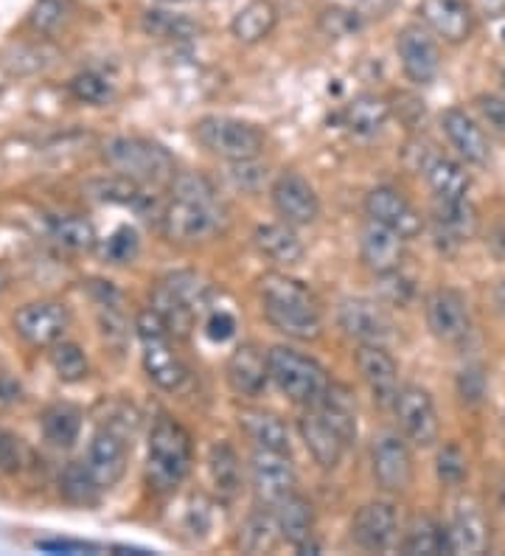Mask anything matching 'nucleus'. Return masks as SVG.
<instances>
[{"label": "nucleus", "mask_w": 505, "mask_h": 556, "mask_svg": "<svg viewBox=\"0 0 505 556\" xmlns=\"http://www.w3.org/2000/svg\"><path fill=\"white\" fill-rule=\"evenodd\" d=\"M262 313L276 332L292 340H317L324 334V315L317 299L298 278L267 273L258 281Z\"/></svg>", "instance_id": "obj_1"}, {"label": "nucleus", "mask_w": 505, "mask_h": 556, "mask_svg": "<svg viewBox=\"0 0 505 556\" xmlns=\"http://www.w3.org/2000/svg\"><path fill=\"white\" fill-rule=\"evenodd\" d=\"M211 295H214V290L205 278L191 270H177L155 287L152 309L161 315L168 332L186 338L194 329L197 320L211 313Z\"/></svg>", "instance_id": "obj_2"}, {"label": "nucleus", "mask_w": 505, "mask_h": 556, "mask_svg": "<svg viewBox=\"0 0 505 556\" xmlns=\"http://www.w3.org/2000/svg\"><path fill=\"white\" fill-rule=\"evenodd\" d=\"M194 450H191V435L177 425L175 419L161 416L155 428L149 433V455H147V481L149 486L168 495L175 492L186 476L191 472Z\"/></svg>", "instance_id": "obj_3"}, {"label": "nucleus", "mask_w": 505, "mask_h": 556, "mask_svg": "<svg viewBox=\"0 0 505 556\" xmlns=\"http://www.w3.org/2000/svg\"><path fill=\"white\" fill-rule=\"evenodd\" d=\"M104 161L122 177L141 186L172 184L177 175L175 157L157 141L138 136H115L104 143Z\"/></svg>", "instance_id": "obj_4"}, {"label": "nucleus", "mask_w": 505, "mask_h": 556, "mask_svg": "<svg viewBox=\"0 0 505 556\" xmlns=\"http://www.w3.org/2000/svg\"><path fill=\"white\" fill-rule=\"evenodd\" d=\"M269 380L276 382L283 396H290L295 405H317L329 391V374L310 354L292 346H273L267 352Z\"/></svg>", "instance_id": "obj_5"}, {"label": "nucleus", "mask_w": 505, "mask_h": 556, "mask_svg": "<svg viewBox=\"0 0 505 556\" xmlns=\"http://www.w3.org/2000/svg\"><path fill=\"white\" fill-rule=\"evenodd\" d=\"M138 340H141L143 368L149 380L168 394L180 391L189 382V368L172 346V332L155 309H147L138 318Z\"/></svg>", "instance_id": "obj_6"}, {"label": "nucleus", "mask_w": 505, "mask_h": 556, "mask_svg": "<svg viewBox=\"0 0 505 556\" xmlns=\"http://www.w3.org/2000/svg\"><path fill=\"white\" fill-rule=\"evenodd\" d=\"M225 223V208L216 198H175L161 214L163 237L177 244L205 242L219 233Z\"/></svg>", "instance_id": "obj_7"}, {"label": "nucleus", "mask_w": 505, "mask_h": 556, "mask_svg": "<svg viewBox=\"0 0 505 556\" xmlns=\"http://www.w3.org/2000/svg\"><path fill=\"white\" fill-rule=\"evenodd\" d=\"M194 136L211 155L223 157V161L230 163L258 157L264 150V141H267L256 124L230 116L200 118L194 127Z\"/></svg>", "instance_id": "obj_8"}, {"label": "nucleus", "mask_w": 505, "mask_h": 556, "mask_svg": "<svg viewBox=\"0 0 505 556\" xmlns=\"http://www.w3.org/2000/svg\"><path fill=\"white\" fill-rule=\"evenodd\" d=\"M250 481H253V492H256L258 503L276 509L283 497H290L295 492L298 476L290 453L256 447V453L250 455Z\"/></svg>", "instance_id": "obj_9"}, {"label": "nucleus", "mask_w": 505, "mask_h": 556, "mask_svg": "<svg viewBox=\"0 0 505 556\" xmlns=\"http://www.w3.org/2000/svg\"><path fill=\"white\" fill-rule=\"evenodd\" d=\"M393 414H396L399 430H402L404 439L416 444V447H432L438 435H441L435 402H432V396L421 386L399 388Z\"/></svg>", "instance_id": "obj_10"}, {"label": "nucleus", "mask_w": 505, "mask_h": 556, "mask_svg": "<svg viewBox=\"0 0 505 556\" xmlns=\"http://www.w3.org/2000/svg\"><path fill=\"white\" fill-rule=\"evenodd\" d=\"M337 324L363 346H384L393 338V320L379 301L343 299L337 306Z\"/></svg>", "instance_id": "obj_11"}, {"label": "nucleus", "mask_w": 505, "mask_h": 556, "mask_svg": "<svg viewBox=\"0 0 505 556\" xmlns=\"http://www.w3.org/2000/svg\"><path fill=\"white\" fill-rule=\"evenodd\" d=\"M67 326H71V315L65 304H56V301H31L14 315V332L21 334L28 346L37 349H51L65 340Z\"/></svg>", "instance_id": "obj_12"}, {"label": "nucleus", "mask_w": 505, "mask_h": 556, "mask_svg": "<svg viewBox=\"0 0 505 556\" xmlns=\"http://www.w3.org/2000/svg\"><path fill=\"white\" fill-rule=\"evenodd\" d=\"M427 326H430L432 338L441 343H464L471 332V315L469 304L458 290L450 287H438L435 292L427 295L425 304Z\"/></svg>", "instance_id": "obj_13"}, {"label": "nucleus", "mask_w": 505, "mask_h": 556, "mask_svg": "<svg viewBox=\"0 0 505 556\" xmlns=\"http://www.w3.org/2000/svg\"><path fill=\"white\" fill-rule=\"evenodd\" d=\"M269 198H273V208H276L278 217L290 225H312L320 217V200H317V191L312 189V184L298 172H283L278 175V180L269 189Z\"/></svg>", "instance_id": "obj_14"}, {"label": "nucleus", "mask_w": 505, "mask_h": 556, "mask_svg": "<svg viewBox=\"0 0 505 556\" xmlns=\"http://www.w3.org/2000/svg\"><path fill=\"white\" fill-rule=\"evenodd\" d=\"M396 54L402 62L404 76L413 85H430L441 74V54L430 31L421 26H404L396 35Z\"/></svg>", "instance_id": "obj_15"}, {"label": "nucleus", "mask_w": 505, "mask_h": 556, "mask_svg": "<svg viewBox=\"0 0 505 556\" xmlns=\"http://www.w3.org/2000/svg\"><path fill=\"white\" fill-rule=\"evenodd\" d=\"M374 478L384 492H404L413 483V455L407 441L396 433H382L374 444Z\"/></svg>", "instance_id": "obj_16"}, {"label": "nucleus", "mask_w": 505, "mask_h": 556, "mask_svg": "<svg viewBox=\"0 0 505 556\" xmlns=\"http://www.w3.org/2000/svg\"><path fill=\"white\" fill-rule=\"evenodd\" d=\"M399 534V517L393 503L388 501H370L354 515L351 522V536L354 543L370 554H382L396 543Z\"/></svg>", "instance_id": "obj_17"}, {"label": "nucleus", "mask_w": 505, "mask_h": 556, "mask_svg": "<svg viewBox=\"0 0 505 556\" xmlns=\"http://www.w3.org/2000/svg\"><path fill=\"white\" fill-rule=\"evenodd\" d=\"M365 214L368 219L388 225L393 231L402 233L404 239H413L421 233V217L413 208V203L404 198L402 191L393 186H377L365 194Z\"/></svg>", "instance_id": "obj_18"}, {"label": "nucleus", "mask_w": 505, "mask_h": 556, "mask_svg": "<svg viewBox=\"0 0 505 556\" xmlns=\"http://www.w3.org/2000/svg\"><path fill=\"white\" fill-rule=\"evenodd\" d=\"M485 548H489V520H485L478 501L464 497V501H458L450 526H446V551L478 556Z\"/></svg>", "instance_id": "obj_19"}, {"label": "nucleus", "mask_w": 505, "mask_h": 556, "mask_svg": "<svg viewBox=\"0 0 505 556\" xmlns=\"http://www.w3.org/2000/svg\"><path fill=\"white\" fill-rule=\"evenodd\" d=\"M404 242L407 239L388 225L368 219L359 231V258L374 273H391L402 267Z\"/></svg>", "instance_id": "obj_20"}, {"label": "nucleus", "mask_w": 505, "mask_h": 556, "mask_svg": "<svg viewBox=\"0 0 505 556\" xmlns=\"http://www.w3.org/2000/svg\"><path fill=\"white\" fill-rule=\"evenodd\" d=\"M357 368L379 407H393L399 396V366L384 346H359Z\"/></svg>", "instance_id": "obj_21"}, {"label": "nucleus", "mask_w": 505, "mask_h": 556, "mask_svg": "<svg viewBox=\"0 0 505 556\" xmlns=\"http://www.w3.org/2000/svg\"><path fill=\"white\" fill-rule=\"evenodd\" d=\"M418 14L425 26L446 42H464L475 31V12L466 0H421Z\"/></svg>", "instance_id": "obj_22"}, {"label": "nucleus", "mask_w": 505, "mask_h": 556, "mask_svg": "<svg viewBox=\"0 0 505 556\" xmlns=\"http://www.w3.org/2000/svg\"><path fill=\"white\" fill-rule=\"evenodd\" d=\"M225 380L239 396H258L269 382L267 354L256 343H242L225 363Z\"/></svg>", "instance_id": "obj_23"}, {"label": "nucleus", "mask_w": 505, "mask_h": 556, "mask_svg": "<svg viewBox=\"0 0 505 556\" xmlns=\"http://www.w3.org/2000/svg\"><path fill=\"white\" fill-rule=\"evenodd\" d=\"M85 464H88V469L93 472L101 489H113L115 483L122 481L124 472H127V444L113 430H99L90 439Z\"/></svg>", "instance_id": "obj_24"}, {"label": "nucleus", "mask_w": 505, "mask_h": 556, "mask_svg": "<svg viewBox=\"0 0 505 556\" xmlns=\"http://www.w3.org/2000/svg\"><path fill=\"white\" fill-rule=\"evenodd\" d=\"M298 430H301V439H303V444H306V450H310L312 458H315L320 467L334 469L337 464H340V458H343V453L349 444L343 441V435L331 428V421L326 419V416L320 414L315 405H312L310 410L301 416V421H298Z\"/></svg>", "instance_id": "obj_25"}, {"label": "nucleus", "mask_w": 505, "mask_h": 556, "mask_svg": "<svg viewBox=\"0 0 505 556\" xmlns=\"http://www.w3.org/2000/svg\"><path fill=\"white\" fill-rule=\"evenodd\" d=\"M432 223H435V237L446 248H458V244L469 242L478 231V211L469 203V198L435 200Z\"/></svg>", "instance_id": "obj_26"}, {"label": "nucleus", "mask_w": 505, "mask_h": 556, "mask_svg": "<svg viewBox=\"0 0 505 556\" xmlns=\"http://www.w3.org/2000/svg\"><path fill=\"white\" fill-rule=\"evenodd\" d=\"M441 127H444V136L450 138L455 152H458L466 163H475V166H485V163H489V141H485L483 129L475 124V118H471L466 110H446L444 116H441Z\"/></svg>", "instance_id": "obj_27"}, {"label": "nucleus", "mask_w": 505, "mask_h": 556, "mask_svg": "<svg viewBox=\"0 0 505 556\" xmlns=\"http://www.w3.org/2000/svg\"><path fill=\"white\" fill-rule=\"evenodd\" d=\"M253 242H256L258 253L267 256L269 262H276V265H298L306 253L303 248L301 237H298L295 225L290 223H267L258 225L256 231H253Z\"/></svg>", "instance_id": "obj_28"}, {"label": "nucleus", "mask_w": 505, "mask_h": 556, "mask_svg": "<svg viewBox=\"0 0 505 556\" xmlns=\"http://www.w3.org/2000/svg\"><path fill=\"white\" fill-rule=\"evenodd\" d=\"M278 23V9L273 0H250L230 21V35L244 46H256L264 37L273 35Z\"/></svg>", "instance_id": "obj_29"}, {"label": "nucleus", "mask_w": 505, "mask_h": 556, "mask_svg": "<svg viewBox=\"0 0 505 556\" xmlns=\"http://www.w3.org/2000/svg\"><path fill=\"white\" fill-rule=\"evenodd\" d=\"M276 520L283 543L295 545V548H301L303 543H310L312 534H315V509H312V503L306 497L295 495V492L278 503Z\"/></svg>", "instance_id": "obj_30"}, {"label": "nucleus", "mask_w": 505, "mask_h": 556, "mask_svg": "<svg viewBox=\"0 0 505 556\" xmlns=\"http://www.w3.org/2000/svg\"><path fill=\"white\" fill-rule=\"evenodd\" d=\"M425 177L427 184H430L432 194H435V200H460L469 194V172L458 161H452V157L432 155L425 163Z\"/></svg>", "instance_id": "obj_31"}, {"label": "nucleus", "mask_w": 505, "mask_h": 556, "mask_svg": "<svg viewBox=\"0 0 505 556\" xmlns=\"http://www.w3.org/2000/svg\"><path fill=\"white\" fill-rule=\"evenodd\" d=\"M239 425H242L244 435H248L256 447L290 453V430H287V425H283L276 414L253 407V410H242V414H239Z\"/></svg>", "instance_id": "obj_32"}, {"label": "nucleus", "mask_w": 505, "mask_h": 556, "mask_svg": "<svg viewBox=\"0 0 505 556\" xmlns=\"http://www.w3.org/2000/svg\"><path fill=\"white\" fill-rule=\"evenodd\" d=\"M391 118V104L377 93L357 96L349 108L343 110V124L354 136H377L379 129Z\"/></svg>", "instance_id": "obj_33"}, {"label": "nucleus", "mask_w": 505, "mask_h": 556, "mask_svg": "<svg viewBox=\"0 0 505 556\" xmlns=\"http://www.w3.org/2000/svg\"><path fill=\"white\" fill-rule=\"evenodd\" d=\"M317 410L331 421V428L343 435L345 444H357V405H354V396L349 394V388L343 386H329V391L324 394V400L317 402Z\"/></svg>", "instance_id": "obj_34"}, {"label": "nucleus", "mask_w": 505, "mask_h": 556, "mask_svg": "<svg viewBox=\"0 0 505 556\" xmlns=\"http://www.w3.org/2000/svg\"><path fill=\"white\" fill-rule=\"evenodd\" d=\"M141 26L149 37L168 42H186L200 35V26L191 21L189 14L172 12V9H149V12H143Z\"/></svg>", "instance_id": "obj_35"}, {"label": "nucleus", "mask_w": 505, "mask_h": 556, "mask_svg": "<svg viewBox=\"0 0 505 556\" xmlns=\"http://www.w3.org/2000/svg\"><path fill=\"white\" fill-rule=\"evenodd\" d=\"M40 428L46 441H51L54 447H74V441L81 433V410L74 405H67V402H56V405H51L42 414Z\"/></svg>", "instance_id": "obj_36"}, {"label": "nucleus", "mask_w": 505, "mask_h": 556, "mask_svg": "<svg viewBox=\"0 0 505 556\" xmlns=\"http://www.w3.org/2000/svg\"><path fill=\"white\" fill-rule=\"evenodd\" d=\"M278 540H281V531H278L276 511H269V506L253 511L239 529V548L244 554H267L276 548Z\"/></svg>", "instance_id": "obj_37"}, {"label": "nucleus", "mask_w": 505, "mask_h": 556, "mask_svg": "<svg viewBox=\"0 0 505 556\" xmlns=\"http://www.w3.org/2000/svg\"><path fill=\"white\" fill-rule=\"evenodd\" d=\"M402 554L411 556H435L450 554L446 551V529H441L432 517H416L404 534Z\"/></svg>", "instance_id": "obj_38"}, {"label": "nucleus", "mask_w": 505, "mask_h": 556, "mask_svg": "<svg viewBox=\"0 0 505 556\" xmlns=\"http://www.w3.org/2000/svg\"><path fill=\"white\" fill-rule=\"evenodd\" d=\"M48 231H51V239L67 251L81 253V251H93L96 248V228L90 219L76 217V214H65V217H54L48 223Z\"/></svg>", "instance_id": "obj_39"}, {"label": "nucleus", "mask_w": 505, "mask_h": 556, "mask_svg": "<svg viewBox=\"0 0 505 556\" xmlns=\"http://www.w3.org/2000/svg\"><path fill=\"white\" fill-rule=\"evenodd\" d=\"M60 492L62 497H65L67 503H74V506H93V503H99V495L104 489L99 486V481L93 478L88 464L74 462L67 464L65 472H62Z\"/></svg>", "instance_id": "obj_40"}, {"label": "nucleus", "mask_w": 505, "mask_h": 556, "mask_svg": "<svg viewBox=\"0 0 505 556\" xmlns=\"http://www.w3.org/2000/svg\"><path fill=\"white\" fill-rule=\"evenodd\" d=\"M209 472L214 486L223 492V495H236L239 486H242V464H239V455L233 453L230 444L219 441L214 444L209 453Z\"/></svg>", "instance_id": "obj_41"}, {"label": "nucleus", "mask_w": 505, "mask_h": 556, "mask_svg": "<svg viewBox=\"0 0 505 556\" xmlns=\"http://www.w3.org/2000/svg\"><path fill=\"white\" fill-rule=\"evenodd\" d=\"M93 198L101 203H115V205H129L135 211H143L149 205V194H143L141 184H135L129 177H113V180H96L90 184Z\"/></svg>", "instance_id": "obj_42"}, {"label": "nucleus", "mask_w": 505, "mask_h": 556, "mask_svg": "<svg viewBox=\"0 0 505 556\" xmlns=\"http://www.w3.org/2000/svg\"><path fill=\"white\" fill-rule=\"evenodd\" d=\"M48 359H51V368H54L62 382H81L90 374V363L85 352L76 343H67V340L54 343L51 352H48Z\"/></svg>", "instance_id": "obj_43"}, {"label": "nucleus", "mask_w": 505, "mask_h": 556, "mask_svg": "<svg viewBox=\"0 0 505 556\" xmlns=\"http://www.w3.org/2000/svg\"><path fill=\"white\" fill-rule=\"evenodd\" d=\"M363 12H357V9L351 7H340V3H334V7H326L324 12H320V17H317V26H320V31H324L326 37H331V40H343V37H354L363 28Z\"/></svg>", "instance_id": "obj_44"}, {"label": "nucleus", "mask_w": 505, "mask_h": 556, "mask_svg": "<svg viewBox=\"0 0 505 556\" xmlns=\"http://www.w3.org/2000/svg\"><path fill=\"white\" fill-rule=\"evenodd\" d=\"M71 14V0H37L28 14V23L37 35H54L65 26Z\"/></svg>", "instance_id": "obj_45"}, {"label": "nucleus", "mask_w": 505, "mask_h": 556, "mask_svg": "<svg viewBox=\"0 0 505 556\" xmlns=\"http://www.w3.org/2000/svg\"><path fill=\"white\" fill-rule=\"evenodd\" d=\"M138 251H141V239H138V231L129 228V225L115 228L108 237V242L101 244V256L108 258L110 265H129V262H135Z\"/></svg>", "instance_id": "obj_46"}, {"label": "nucleus", "mask_w": 505, "mask_h": 556, "mask_svg": "<svg viewBox=\"0 0 505 556\" xmlns=\"http://www.w3.org/2000/svg\"><path fill=\"white\" fill-rule=\"evenodd\" d=\"M71 93L85 104H104L113 96V81L99 71H81L71 79Z\"/></svg>", "instance_id": "obj_47"}, {"label": "nucleus", "mask_w": 505, "mask_h": 556, "mask_svg": "<svg viewBox=\"0 0 505 556\" xmlns=\"http://www.w3.org/2000/svg\"><path fill=\"white\" fill-rule=\"evenodd\" d=\"M379 285H377V295L379 301L391 306H407L413 299V281L411 278H404L399 270L391 273H377Z\"/></svg>", "instance_id": "obj_48"}, {"label": "nucleus", "mask_w": 505, "mask_h": 556, "mask_svg": "<svg viewBox=\"0 0 505 556\" xmlns=\"http://www.w3.org/2000/svg\"><path fill=\"white\" fill-rule=\"evenodd\" d=\"M435 469L441 483H446V486H460V483L466 481V472H469L464 450H460L458 444H446V447L438 453Z\"/></svg>", "instance_id": "obj_49"}, {"label": "nucleus", "mask_w": 505, "mask_h": 556, "mask_svg": "<svg viewBox=\"0 0 505 556\" xmlns=\"http://www.w3.org/2000/svg\"><path fill=\"white\" fill-rule=\"evenodd\" d=\"M28 462V450L21 439L9 430L0 428V472H7V476H14V472H21Z\"/></svg>", "instance_id": "obj_50"}, {"label": "nucleus", "mask_w": 505, "mask_h": 556, "mask_svg": "<svg viewBox=\"0 0 505 556\" xmlns=\"http://www.w3.org/2000/svg\"><path fill=\"white\" fill-rule=\"evenodd\" d=\"M475 104H478L483 122L489 124L494 132H500V136L505 138V96L483 93V96H478V102Z\"/></svg>", "instance_id": "obj_51"}, {"label": "nucleus", "mask_w": 505, "mask_h": 556, "mask_svg": "<svg viewBox=\"0 0 505 556\" xmlns=\"http://www.w3.org/2000/svg\"><path fill=\"white\" fill-rule=\"evenodd\" d=\"M267 177V169L256 166V157H250V161H233L230 163V180H233L239 189L256 191L262 186V180Z\"/></svg>", "instance_id": "obj_52"}, {"label": "nucleus", "mask_w": 505, "mask_h": 556, "mask_svg": "<svg viewBox=\"0 0 505 556\" xmlns=\"http://www.w3.org/2000/svg\"><path fill=\"white\" fill-rule=\"evenodd\" d=\"M205 334L214 343H225V340H230L236 334V318L230 313H225V309L209 313V318H205Z\"/></svg>", "instance_id": "obj_53"}, {"label": "nucleus", "mask_w": 505, "mask_h": 556, "mask_svg": "<svg viewBox=\"0 0 505 556\" xmlns=\"http://www.w3.org/2000/svg\"><path fill=\"white\" fill-rule=\"evenodd\" d=\"M460 394H464V400H469V402L483 400L485 377L480 368H466V371L460 374Z\"/></svg>", "instance_id": "obj_54"}, {"label": "nucleus", "mask_w": 505, "mask_h": 556, "mask_svg": "<svg viewBox=\"0 0 505 556\" xmlns=\"http://www.w3.org/2000/svg\"><path fill=\"white\" fill-rule=\"evenodd\" d=\"M37 548L51 551V554H85V551H96V545L74 543V540H46V543H37Z\"/></svg>", "instance_id": "obj_55"}, {"label": "nucleus", "mask_w": 505, "mask_h": 556, "mask_svg": "<svg viewBox=\"0 0 505 556\" xmlns=\"http://www.w3.org/2000/svg\"><path fill=\"white\" fill-rule=\"evenodd\" d=\"M211 522V506L202 497H197L194 506L189 509V531H205Z\"/></svg>", "instance_id": "obj_56"}, {"label": "nucleus", "mask_w": 505, "mask_h": 556, "mask_svg": "<svg viewBox=\"0 0 505 556\" xmlns=\"http://www.w3.org/2000/svg\"><path fill=\"white\" fill-rule=\"evenodd\" d=\"M23 388L21 382L12 380L7 371H0V405H12V402H21Z\"/></svg>", "instance_id": "obj_57"}, {"label": "nucleus", "mask_w": 505, "mask_h": 556, "mask_svg": "<svg viewBox=\"0 0 505 556\" xmlns=\"http://www.w3.org/2000/svg\"><path fill=\"white\" fill-rule=\"evenodd\" d=\"M494 304H497L500 313L505 315V281L503 285H497V290H494Z\"/></svg>", "instance_id": "obj_58"}, {"label": "nucleus", "mask_w": 505, "mask_h": 556, "mask_svg": "<svg viewBox=\"0 0 505 556\" xmlns=\"http://www.w3.org/2000/svg\"><path fill=\"white\" fill-rule=\"evenodd\" d=\"M503 506H505V486H503Z\"/></svg>", "instance_id": "obj_59"}]
</instances>
